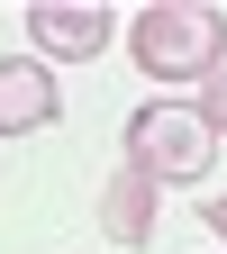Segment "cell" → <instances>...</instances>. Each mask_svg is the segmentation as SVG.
<instances>
[{
    "label": "cell",
    "mask_w": 227,
    "mask_h": 254,
    "mask_svg": "<svg viewBox=\"0 0 227 254\" xmlns=\"http://www.w3.org/2000/svg\"><path fill=\"white\" fill-rule=\"evenodd\" d=\"M127 46H137V73H154V82H209V73H227V18L209 0H154V9L127 27Z\"/></svg>",
    "instance_id": "1"
},
{
    "label": "cell",
    "mask_w": 227,
    "mask_h": 254,
    "mask_svg": "<svg viewBox=\"0 0 227 254\" xmlns=\"http://www.w3.org/2000/svg\"><path fill=\"white\" fill-rule=\"evenodd\" d=\"M127 164H137L154 190H173V182H200L218 164V127L200 109H182V100H146L137 118H127Z\"/></svg>",
    "instance_id": "2"
},
{
    "label": "cell",
    "mask_w": 227,
    "mask_h": 254,
    "mask_svg": "<svg viewBox=\"0 0 227 254\" xmlns=\"http://www.w3.org/2000/svg\"><path fill=\"white\" fill-rule=\"evenodd\" d=\"M109 37H118V18L100 0H37V9H27V46L46 64H91Z\"/></svg>",
    "instance_id": "3"
},
{
    "label": "cell",
    "mask_w": 227,
    "mask_h": 254,
    "mask_svg": "<svg viewBox=\"0 0 227 254\" xmlns=\"http://www.w3.org/2000/svg\"><path fill=\"white\" fill-rule=\"evenodd\" d=\"M64 118L55 64L46 55H0V136H37V127Z\"/></svg>",
    "instance_id": "4"
},
{
    "label": "cell",
    "mask_w": 227,
    "mask_h": 254,
    "mask_svg": "<svg viewBox=\"0 0 227 254\" xmlns=\"http://www.w3.org/2000/svg\"><path fill=\"white\" fill-rule=\"evenodd\" d=\"M100 236H109V245H146V236H154V182H146L137 164L109 173V190H100Z\"/></svg>",
    "instance_id": "5"
},
{
    "label": "cell",
    "mask_w": 227,
    "mask_h": 254,
    "mask_svg": "<svg viewBox=\"0 0 227 254\" xmlns=\"http://www.w3.org/2000/svg\"><path fill=\"white\" fill-rule=\"evenodd\" d=\"M200 118L227 136V73H209V82H200Z\"/></svg>",
    "instance_id": "6"
},
{
    "label": "cell",
    "mask_w": 227,
    "mask_h": 254,
    "mask_svg": "<svg viewBox=\"0 0 227 254\" xmlns=\"http://www.w3.org/2000/svg\"><path fill=\"white\" fill-rule=\"evenodd\" d=\"M200 218H209V227H218V236H227V200H209V209H200Z\"/></svg>",
    "instance_id": "7"
}]
</instances>
